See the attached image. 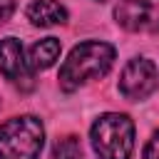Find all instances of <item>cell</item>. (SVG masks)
I'll list each match as a JSON object with an SVG mask.
<instances>
[{"label":"cell","instance_id":"cell-1","mask_svg":"<svg viewBox=\"0 0 159 159\" xmlns=\"http://www.w3.org/2000/svg\"><path fill=\"white\" fill-rule=\"evenodd\" d=\"M114 65V47L102 40H87L72 47L67 60L60 67V87L65 92H75L82 84L104 77Z\"/></svg>","mask_w":159,"mask_h":159},{"label":"cell","instance_id":"cell-2","mask_svg":"<svg viewBox=\"0 0 159 159\" xmlns=\"http://www.w3.org/2000/svg\"><path fill=\"white\" fill-rule=\"evenodd\" d=\"M89 139L99 159H129L134 152V122L127 114L107 112L94 119Z\"/></svg>","mask_w":159,"mask_h":159},{"label":"cell","instance_id":"cell-3","mask_svg":"<svg viewBox=\"0 0 159 159\" xmlns=\"http://www.w3.org/2000/svg\"><path fill=\"white\" fill-rule=\"evenodd\" d=\"M45 127L37 117H10L0 124V159H40Z\"/></svg>","mask_w":159,"mask_h":159},{"label":"cell","instance_id":"cell-4","mask_svg":"<svg viewBox=\"0 0 159 159\" xmlns=\"http://www.w3.org/2000/svg\"><path fill=\"white\" fill-rule=\"evenodd\" d=\"M159 84V70L147 57H132L119 75V92L132 102L147 99Z\"/></svg>","mask_w":159,"mask_h":159},{"label":"cell","instance_id":"cell-5","mask_svg":"<svg viewBox=\"0 0 159 159\" xmlns=\"http://www.w3.org/2000/svg\"><path fill=\"white\" fill-rule=\"evenodd\" d=\"M114 20L127 32H159V0H119Z\"/></svg>","mask_w":159,"mask_h":159},{"label":"cell","instance_id":"cell-6","mask_svg":"<svg viewBox=\"0 0 159 159\" xmlns=\"http://www.w3.org/2000/svg\"><path fill=\"white\" fill-rule=\"evenodd\" d=\"M0 75L25 92L32 89V84H35V72L27 65L22 42L17 37L0 40Z\"/></svg>","mask_w":159,"mask_h":159},{"label":"cell","instance_id":"cell-7","mask_svg":"<svg viewBox=\"0 0 159 159\" xmlns=\"http://www.w3.org/2000/svg\"><path fill=\"white\" fill-rule=\"evenodd\" d=\"M25 15L35 27H55L67 22V7L57 0H32Z\"/></svg>","mask_w":159,"mask_h":159},{"label":"cell","instance_id":"cell-8","mask_svg":"<svg viewBox=\"0 0 159 159\" xmlns=\"http://www.w3.org/2000/svg\"><path fill=\"white\" fill-rule=\"evenodd\" d=\"M60 50H62V47H60V40H57V37H45V40L35 42V45L30 47L27 65L32 67V72H35V70H47V67H52V65L57 62Z\"/></svg>","mask_w":159,"mask_h":159},{"label":"cell","instance_id":"cell-9","mask_svg":"<svg viewBox=\"0 0 159 159\" xmlns=\"http://www.w3.org/2000/svg\"><path fill=\"white\" fill-rule=\"evenodd\" d=\"M52 159H82V144L75 134H65L52 144Z\"/></svg>","mask_w":159,"mask_h":159},{"label":"cell","instance_id":"cell-10","mask_svg":"<svg viewBox=\"0 0 159 159\" xmlns=\"http://www.w3.org/2000/svg\"><path fill=\"white\" fill-rule=\"evenodd\" d=\"M144 159H159V132L152 134V139L144 147Z\"/></svg>","mask_w":159,"mask_h":159},{"label":"cell","instance_id":"cell-11","mask_svg":"<svg viewBox=\"0 0 159 159\" xmlns=\"http://www.w3.org/2000/svg\"><path fill=\"white\" fill-rule=\"evenodd\" d=\"M15 12V0H0V22H5Z\"/></svg>","mask_w":159,"mask_h":159},{"label":"cell","instance_id":"cell-12","mask_svg":"<svg viewBox=\"0 0 159 159\" xmlns=\"http://www.w3.org/2000/svg\"><path fill=\"white\" fill-rule=\"evenodd\" d=\"M97 2H104V0H97Z\"/></svg>","mask_w":159,"mask_h":159}]
</instances>
